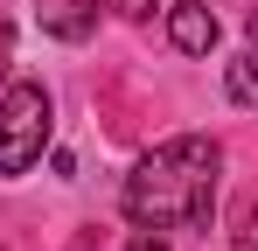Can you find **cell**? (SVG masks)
<instances>
[{"mask_svg": "<svg viewBox=\"0 0 258 251\" xmlns=\"http://www.w3.org/2000/svg\"><path fill=\"white\" fill-rule=\"evenodd\" d=\"M216 167H223V147L203 140V133H181L168 147H154L147 161L126 174V216L140 230H181V223H203L216 203Z\"/></svg>", "mask_w": 258, "mask_h": 251, "instance_id": "1", "label": "cell"}, {"mask_svg": "<svg viewBox=\"0 0 258 251\" xmlns=\"http://www.w3.org/2000/svg\"><path fill=\"white\" fill-rule=\"evenodd\" d=\"M49 147V91L7 84L0 91V174H28Z\"/></svg>", "mask_w": 258, "mask_h": 251, "instance_id": "2", "label": "cell"}, {"mask_svg": "<svg viewBox=\"0 0 258 251\" xmlns=\"http://www.w3.org/2000/svg\"><path fill=\"white\" fill-rule=\"evenodd\" d=\"M168 35H174L181 56H210L216 49V14L203 0H181V7H168Z\"/></svg>", "mask_w": 258, "mask_h": 251, "instance_id": "3", "label": "cell"}, {"mask_svg": "<svg viewBox=\"0 0 258 251\" xmlns=\"http://www.w3.org/2000/svg\"><path fill=\"white\" fill-rule=\"evenodd\" d=\"M35 7H42V28L56 42H84L98 28V0H35Z\"/></svg>", "mask_w": 258, "mask_h": 251, "instance_id": "4", "label": "cell"}, {"mask_svg": "<svg viewBox=\"0 0 258 251\" xmlns=\"http://www.w3.org/2000/svg\"><path fill=\"white\" fill-rule=\"evenodd\" d=\"M230 98H237V105H258V49H244V56L230 63Z\"/></svg>", "mask_w": 258, "mask_h": 251, "instance_id": "5", "label": "cell"}, {"mask_svg": "<svg viewBox=\"0 0 258 251\" xmlns=\"http://www.w3.org/2000/svg\"><path fill=\"white\" fill-rule=\"evenodd\" d=\"M230 251H258V209H244V216H237V237H230Z\"/></svg>", "mask_w": 258, "mask_h": 251, "instance_id": "6", "label": "cell"}, {"mask_svg": "<svg viewBox=\"0 0 258 251\" xmlns=\"http://www.w3.org/2000/svg\"><path fill=\"white\" fill-rule=\"evenodd\" d=\"M112 7H119V14H133V21H147V14H154L161 0H112Z\"/></svg>", "mask_w": 258, "mask_h": 251, "instance_id": "7", "label": "cell"}, {"mask_svg": "<svg viewBox=\"0 0 258 251\" xmlns=\"http://www.w3.org/2000/svg\"><path fill=\"white\" fill-rule=\"evenodd\" d=\"M126 251H168V244H161V237H154V230H147V237H133Z\"/></svg>", "mask_w": 258, "mask_h": 251, "instance_id": "8", "label": "cell"}, {"mask_svg": "<svg viewBox=\"0 0 258 251\" xmlns=\"http://www.w3.org/2000/svg\"><path fill=\"white\" fill-rule=\"evenodd\" d=\"M7 35H14V28H7V14H0V56H7Z\"/></svg>", "mask_w": 258, "mask_h": 251, "instance_id": "9", "label": "cell"}, {"mask_svg": "<svg viewBox=\"0 0 258 251\" xmlns=\"http://www.w3.org/2000/svg\"><path fill=\"white\" fill-rule=\"evenodd\" d=\"M251 42H258V14H251Z\"/></svg>", "mask_w": 258, "mask_h": 251, "instance_id": "10", "label": "cell"}, {"mask_svg": "<svg viewBox=\"0 0 258 251\" xmlns=\"http://www.w3.org/2000/svg\"><path fill=\"white\" fill-rule=\"evenodd\" d=\"M0 63H7V56H0Z\"/></svg>", "mask_w": 258, "mask_h": 251, "instance_id": "11", "label": "cell"}]
</instances>
